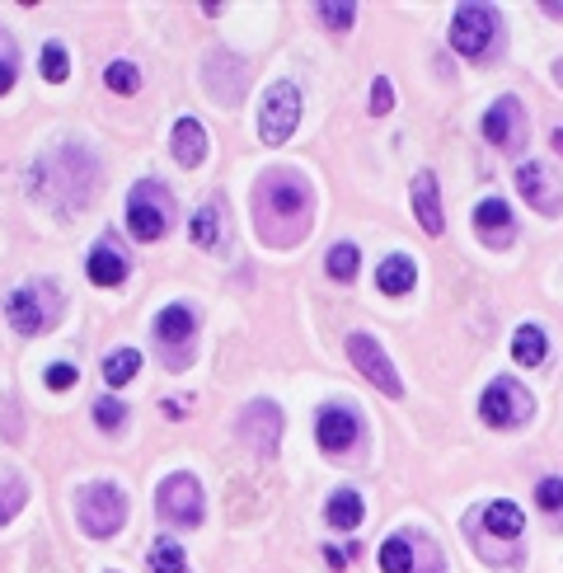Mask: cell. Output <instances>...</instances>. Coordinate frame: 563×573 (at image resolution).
<instances>
[{
	"mask_svg": "<svg viewBox=\"0 0 563 573\" xmlns=\"http://www.w3.org/2000/svg\"><path fill=\"white\" fill-rule=\"evenodd\" d=\"M85 273H90V282H99V287H118V282L127 278V259H122V249L113 245V240H104V245L90 249Z\"/></svg>",
	"mask_w": 563,
	"mask_h": 573,
	"instance_id": "cell-18",
	"label": "cell"
},
{
	"mask_svg": "<svg viewBox=\"0 0 563 573\" xmlns=\"http://www.w3.org/2000/svg\"><path fill=\"white\" fill-rule=\"evenodd\" d=\"M151 573H188V559H183V550L169 536H160L151 545Z\"/></svg>",
	"mask_w": 563,
	"mask_h": 573,
	"instance_id": "cell-26",
	"label": "cell"
},
{
	"mask_svg": "<svg viewBox=\"0 0 563 573\" xmlns=\"http://www.w3.org/2000/svg\"><path fill=\"white\" fill-rule=\"evenodd\" d=\"M535 503H540L545 512H559L563 508V480H559V475H549V480L535 484Z\"/></svg>",
	"mask_w": 563,
	"mask_h": 573,
	"instance_id": "cell-32",
	"label": "cell"
},
{
	"mask_svg": "<svg viewBox=\"0 0 563 573\" xmlns=\"http://www.w3.org/2000/svg\"><path fill=\"white\" fill-rule=\"evenodd\" d=\"M432 550H437V545H432ZM432 550H427L423 536H390V541L381 545V573H423L418 559H427Z\"/></svg>",
	"mask_w": 563,
	"mask_h": 573,
	"instance_id": "cell-14",
	"label": "cell"
},
{
	"mask_svg": "<svg viewBox=\"0 0 563 573\" xmlns=\"http://www.w3.org/2000/svg\"><path fill=\"white\" fill-rule=\"evenodd\" d=\"M357 268H362L357 245H334V249H329V278H334V282H352V278H357Z\"/></svg>",
	"mask_w": 563,
	"mask_h": 573,
	"instance_id": "cell-28",
	"label": "cell"
},
{
	"mask_svg": "<svg viewBox=\"0 0 563 573\" xmlns=\"http://www.w3.org/2000/svg\"><path fill=\"white\" fill-rule=\"evenodd\" d=\"M357 555V550H324V559H329V569H348V559Z\"/></svg>",
	"mask_w": 563,
	"mask_h": 573,
	"instance_id": "cell-37",
	"label": "cell"
},
{
	"mask_svg": "<svg viewBox=\"0 0 563 573\" xmlns=\"http://www.w3.org/2000/svg\"><path fill=\"white\" fill-rule=\"evenodd\" d=\"M493 33H498V15H493V5H460L456 10V24H451V47H456L460 57H484L488 43H493Z\"/></svg>",
	"mask_w": 563,
	"mask_h": 573,
	"instance_id": "cell-7",
	"label": "cell"
},
{
	"mask_svg": "<svg viewBox=\"0 0 563 573\" xmlns=\"http://www.w3.org/2000/svg\"><path fill=\"white\" fill-rule=\"evenodd\" d=\"M376 282H381L385 296H404V292H413V282H418V268H413L409 254H395V259H385V264H381Z\"/></svg>",
	"mask_w": 563,
	"mask_h": 573,
	"instance_id": "cell-20",
	"label": "cell"
},
{
	"mask_svg": "<svg viewBox=\"0 0 563 573\" xmlns=\"http://www.w3.org/2000/svg\"><path fill=\"white\" fill-rule=\"evenodd\" d=\"M545 15H554V19H563V5H545Z\"/></svg>",
	"mask_w": 563,
	"mask_h": 573,
	"instance_id": "cell-39",
	"label": "cell"
},
{
	"mask_svg": "<svg viewBox=\"0 0 563 573\" xmlns=\"http://www.w3.org/2000/svg\"><path fill=\"white\" fill-rule=\"evenodd\" d=\"M474 231H479V240L488 249H507L517 240V217H512V207L503 198H484L479 212H474Z\"/></svg>",
	"mask_w": 563,
	"mask_h": 573,
	"instance_id": "cell-10",
	"label": "cell"
},
{
	"mask_svg": "<svg viewBox=\"0 0 563 573\" xmlns=\"http://www.w3.org/2000/svg\"><path fill=\"white\" fill-rule=\"evenodd\" d=\"M479 414H484V423H493V428H521V423L535 414V400L517 376H498V381L484 390Z\"/></svg>",
	"mask_w": 563,
	"mask_h": 573,
	"instance_id": "cell-4",
	"label": "cell"
},
{
	"mask_svg": "<svg viewBox=\"0 0 563 573\" xmlns=\"http://www.w3.org/2000/svg\"><path fill=\"white\" fill-rule=\"evenodd\" d=\"M104 80H108V90L113 94H137L141 90V71L132 62H113L104 71Z\"/></svg>",
	"mask_w": 563,
	"mask_h": 573,
	"instance_id": "cell-29",
	"label": "cell"
},
{
	"mask_svg": "<svg viewBox=\"0 0 563 573\" xmlns=\"http://www.w3.org/2000/svg\"><path fill=\"white\" fill-rule=\"evenodd\" d=\"M165 414L169 419H188V400H165Z\"/></svg>",
	"mask_w": 563,
	"mask_h": 573,
	"instance_id": "cell-38",
	"label": "cell"
},
{
	"mask_svg": "<svg viewBox=\"0 0 563 573\" xmlns=\"http://www.w3.org/2000/svg\"><path fill=\"white\" fill-rule=\"evenodd\" d=\"M517 184H521V198L531 202L535 212H545V217H559V188H554V174L545 170V165H521L517 170Z\"/></svg>",
	"mask_w": 563,
	"mask_h": 573,
	"instance_id": "cell-12",
	"label": "cell"
},
{
	"mask_svg": "<svg viewBox=\"0 0 563 573\" xmlns=\"http://www.w3.org/2000/svg\"><path fill=\"white\" fill-rule=\"evenodd\" d=\"M19 508H24V484L10 480V475H0V527H5Z\"/></svg>",
	"mask_w": 563,
	"mask_h": 573,
	"instance_id": "cell-30",
	"label": "cell"
},
{
	"mask_svg": "<svg viewBox=\"0 0 563 573\" xmlns=\"http://www.w3.org/2000/svg\"><path fill=\"white\" fill-rule=\"evenodd\" d=\"M169 221H174V198L155 179L132 188V198H127V231L137 240H160L169 231Z\"/></svg>",
	"mask_w": 563,
	"mask_h": 573,
	"instance_id": "cell-2",
	"label": "cell"
},
{
	"mask_svg": "<svg viewBox=\"0 0 563 573\" xmlns=\"http://www.w3.org/2000/svg\"><path fill=\"white\" fill-rule=\"evenodd\" d=\"M155 339H160V348H169V343H188L193 339V315H188L183 306L160 310V320H155Z\"/></svg>",
	"mask_w": 563,
	"mask_h": 573,
	"instance_id": "cell-23",
	"label": "cell"
},
{
	"mask_svg": "<svg viewBox=\"0 0 563 573\" xmlns=\"http://www.w3.org/2000/svg\"><path fill=\"white\" fill-rule=\"evenodd\" d=\"M512 357H517L521 367H540V362L549 357L545 329H540V325H521V329H517V339H512Z\"/></svg>",
	"mask_w": 563,
	"mask_h": 573,
	"instance_id": "cell-22",
	"label": "cell"
},
{
	"mask_svg": "<svg viewBox=\"0 0 563 573\" xmlns=\"http://www.w3.org/2000/svg\"><path fill=\"white\" fill-rule=\"evenodd\" d=\"M362 494L357 489H338L334 498H329V508H324V517H329V527L338 531H357V522H362Z\"/></svg>",
	"mask_w": 563,
	"mask_h": 573,
	"instance_id": "cell-21",
	"label": "cell"
},
{
	"mask_svg": "<svg viewBox=\"0 0 563 573\" xmlns=\"http://www.w3.org/2000/svg\"><path fill=\"white\" fill-rule=\"evenodd\" d=\"M122 419H127V409H122L118 400H99V404H94V423H99V428H108V433H113V428H122Z\"/></svg>",
	"mask_w": 563,
	"mask_h": 573,
	"instance_id": "cell-34",
	"label": "cell"
},
{
	"mask_svg": "<svg viewBox=\"0 0 563 573\" xmlns=\"http://www.w3.org/2000/svg\"><path fill=\"white\" fill-rule=\"evenodd\" d=\"M76 381H80V372L71 367V362H52V367H47V386L52 390H71Z\"/></svg>",
	"mask_w": 563,
	"mask_h": 573,
	"instance_id": "cell-35",
	"label": "cell"
},
{
	"mask_svg": "<svg viewBox=\"0 0 563 573\" xmlns=\"http://www.w3.org/2000/svg\"><path fill=\"white\" fill-rule=\"evenodd\" d=\"M554 146H559V155H563V127H559V132H554Z\"/></svg>",
	"mask_w": 563,
	"mask_h": 573,
	"instance_id": "cell-40",
	"label": "cell"
},
{
	"mask_svg": "<svg viewBox=\"0 0 563 573\" xmlns=\"http://www.w3.org/2000/svg\"><path fill=\"white\" fill-rule=\"evenodd\" d=\"M348 357L357 362V372L371 381V386L381 390V395H390V400H399L404 395V381H399L395 362L385 357V348L371 334H348Z\"/></svg>",
	"mask_w": 563,
	"mask_h": 573,
	"instance_id": "cell-6",
	"label": "cell"
},
{
	"mask_svg": "<svg viewBox=\"0 0 563 573\" xmlns=\"http://www.w3.org/2000/svg\"><path fill=\"white\" fill-rule=\"evenodd\" d=\"M216 240H221V212L207 202V207H198V212H193V245L212 249Z\"/></svg>",
	"mask_w": 563,
	"mask_h": 573,
	"instance_id": "cell-25",
	"label": "cell"
},
{
	"mask_svg": "<svg viewBox=\"0 0 563 573\" xmlns=\"http://www.w3.org/2000/svg\"><path fill=\"white\" fill-rule=\"evenodd\" d=\"M474 522H479V531L493 536V541H517L521 527H526V512H521V503H512V498H493Z\"/></svg>",
	"mask_w": 563,
	"mask_h": 573,
	"instance_id": "cell-13",
	"label": "cell"
},
{
	"mask_svg": "<svg viewBox=\"0 0 563 573\" xmlns=\"http://www.w3.org/2000/svg\"><path fill=\"white\" fill-rule=\"evenodd\" d=\"M296 123H301V94H296V85L277 80L273 90H268V99H263L259 137L268 141V146H282V141L296 132Z\"/></svg>",
	"mask_w": 563,
	"mask_h": 573,
	"instance_id": "cell-5",
	"label": "cell"
},
{
	"mask_svg": "<svg viewBox=\"0 0 563 573\" xmlns=\"http://www.w3.org/2000/svg\"><path fill=\"white\" fill-rule=\"evenodd\" d=\"M15 80H19V47L10 33L0 29V99L15 90Z\"/></svg>",
	"mask_w": 563,
	"mask_h": 573,
	"instance_id": "cell-27",
	"label": "cell"
},
{
	"mask_svg": "<svg viewBox=\"0 0 563 573\" xmlns=\"http://www.w3.org/2000/svg\"><path fill=\"white\" fill-rule=\"evenodd\" d=\"M315 437H320L324 451H343L357 442V419H352L348 409H324L320 423H315Z\"/></svg>",
	"mask_w": 563,
	"mask_h": 573,
	"instance_id": "cell-17",
	"label": "cell"
},
{
	"mask_svg": "<svg viewBox=\"0 0 563 573\" xmlns=\"http://www.w3.org/2000/svg\"><path fill=\"white\" fill-rule=\"evenodd\" d=\"M43 76L47 80H66L71 76V57L61 43H43Z\"/></svg>",
	"mask_w": 563,
	"mask_h": 573,
	"instance_id": "cell-31",
	"label": "cell"
},
{
	"mask_svg": "<svg viewBox=\"0 0 563 573\" xmlns=\"http://www.w3.org/2000/svg\"><path fill=\"white\" fill-rule=\"evenodd\" d=\"M310 207H315V193L301 174H263L259 198H254V217H259L263 240L273 245L277 221H291V235L301 240L305 226H310Z\"/></svg>",
	"mask_w": 563,
	"mask_h": 573,
	"instance_id": "cell-1",
	"label": "cell"
},
{
	"mask_svg": "<svg viewBox=\"0 0 563 573\" xmlns=\"http://www.w3.org/2000/svg\"><path fill=\"white\" fill-rule=\"evenodd\" d=\"M169 146H174V160H179L183 170H198L202 160H207V146H212V141H207V127H202L198 118H179Z\"/></svg>",
	"mask_w": 563,
	"mask_h": 573,
	"instance_id": "cell-15",
	"label": "cell"
},
{
	"mask_svg": "<svg viewBox=\"0 0 563 573\" xmlns=\"http://www.w3.org/2000/svg\"><path fill=\"white\" fill-rule=\"evenodd\" d=\"M137 372H141V353H137V348H118V353L104 357V381H108V386H127Z\"/></svg>",
	"mask_w": 563,
	"mask_h": 573,
	"instance_id": "cell-24",
	"label": "cell"
},
{
	"mask_svg": "<svg viewBox=\"0 0 563 573\" xmlns=\"http://www.w3.org/2000/svg\"><path fill=\"white\" fill-rule=\"evenodd\" d=\"M320 19L329 24L334 33H348L352 19H357V5H320Z\"/></svg>",
	"mask_w": 563,
	"mask_h": 573,
	"instance_id": "cell-33",
	"label": "cell"
},
{
	"mask_svg": "<svg viewBox=\"0 0 563 573\" xmlns=\"http://www.w3.org/2000/svg\"><path fill=\"white\" fill-rule=\"evenodd\" d=\"M240 433L254 442V447L268 456V451H277V437H282V409L277 404H268V400H259V404H249L244 409V419H240Z\"/></svg>",
	"mask_w": 563,
	"mask_h": 573,
	"instance_id": "cell-11",
	"label": "cell"
},
{
	"mask_svg": "<svg viewBox=\"0 0 563 573\" xmlns=\"http://www.w3.org/2000/svg\"><path fill=\"white\" fill-rule=\"evenodd\" d=\"M76 508H80V527L90 531V536H113V531L127 522V494L108 480L85 484L76 498Z\"/></svg>",
	"mask_w": 563,
	"mask_h": 573,
	"instance_id": "cell-3",
	"label": "cell"
},
{
	"mask_svg": "<svg viewBox=\"0 0 563 573\" xmlns=\"http://www.w3.org/2000/svg\"><path fill=\"white\" fill-rule=\"evenodd\" d=\"M413 212H418V226H423L427 235H442V226H446L442 193H437V179H432L427 170L413 179Z\"/></svg>",
	"mask_w": 563,
	"mask_h": 573,
	"instance_id": "cell-16",
	"label": "cell"
},
{
	"mask_svg": "<svg viewBox=\"0 0 563 573\" xmlns=\"http://www.w3.org/2000/svg\"><path fill=\"white\" fill-rule=\"evenodd\" d=\"M484 137L493 146H503V151H521L526 146V113H521L517 99H498L484 113Z\"/></svg>",
	"mask_w": 563,
	"mask_h": 573,
	"instance_id": "cell-9",
	"label": "cell"
},
{
	"mask_svg": "<svg viewBox=\"0 0 563 573\" xmlns=\"http://www.w3.org/2000/svg\"><path fill=\"white\" fill-rule=\"evenodd\" d=\"M5 320H10L15 334H38V329L47 325V310L38 306V292H10V301H5Z\"/></svg>",
	"mask_w": 563,
	"mask_h": 573,
	"instance_id": "cell-19",
	"label": "cell"
},
{
	"mask_svg": "<svg viewBox=\"0 0 563 573\" xmlns=\"http://www.w3.org/2000/svg\"><path fill=\"white\" fill-rule=\"evenodd\" d=\"M155 508L174 527H198L202 522V484L193 475H169L155 494Z\"/></svg>",
	"mask_w": 563,
	"mask_h": 573,
	"instance_id": "cell-8",
	"label": "cell"
},
{
	"mask_svg": "<svg viewBox=\"0 0 563 573\" xmlns=\"http://www.w3.org/2000/svg\"><path fill=\"white\" fill-rule=\"evenodd\" d=\"M395 109V90H390V80H376V85H371V113H390Z\"/></svg>",
	"mask_w": 563,
	"mask_h": 573,
	"instance_id": "cell-36",
	"label": "cell"
},
{
	"mask_svg": "<svg viewBox=\"0 0 563 573\" xmlns=\"http://www.w3.org/2000/svg\"><path fill=\"white\" fill-rule=\"evenodd\" d=\"M554 71H559V85H563V62H559V66H554Z\"/></svg>",
	"mask_w": 563,
	"mask_h": 573,
	"instance_id": "cell-41",
	"label": "cell"
}]
</instances>
